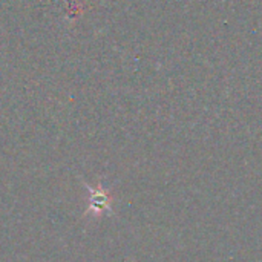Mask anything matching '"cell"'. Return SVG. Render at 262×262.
Listing matches in <instances>:
<instances>
[{"label": "cell", "mask_w": 262, "mask_h": 262, "mask_svg": "<svg viewBox=\"0 0 262 262\" xmlns=\"http://www.w3.org/2000/svg\"><path fill=\"white\" fill-rule=\"evenodd\" d=\"M84 189L88 190V209L84 216H101V215H112V196L109 192L98 183L95 187H91L88 183H83Z\"/></svg>", "instance_id": "6da1fadb"}]
</instances>
